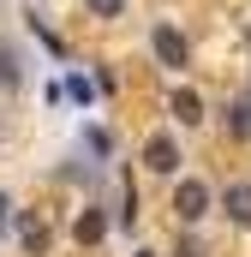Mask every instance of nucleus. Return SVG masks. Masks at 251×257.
<instances>
[{
  "label": "nucleus",
  "instance_id": "nucleus-6",
  "mask_svg": "<svg viewBox=\"0 0 251 257\" xmlns=\"http://www.w3.org/2000/svg\"><path fill=\"white\" fill-rule=\"evenodd\" d=\"M72 233H78V245H96V239L108 233V215H102V209H84V215L72 221Z\"/></svg>",
  "mask_w": 251,
  "mask_h": 257
},
{
  "label": "nucleus",
  "instance_id": "nucleus-1",
  "mask_svg": "<svg viewBox=\"0 0 251 257\" xmlns=\"http://www.w3.org/2000/svg\"><path fill=\"white\" fill-rule=\"evenodd\" d=\"M174 215H180V221H203V215H209V186H203L197 174H186V180L174 186Z\"/></svg>",
  "mask_w": 251,
  "mask_h": 257
},
{
  "label": "nucleus",
  "instance_id": "nucleus-4",
  "mask_svg": "<svg viewBox=\"0 0 251 257\" xmlns=\"http://www.w3.org/2000/svg\"><path fill=\"white\" fill-rule=\"evenodd\" d=\"M221 209H227V221L251 227V186H245V180H233V186L221 192Z\"/></svg>",
  "mask_w": 251,
  "mask_h": 257
},
{
  "label": "nucleus",
  "instance_id": "nucleus-7",
  "mask_svg": "<svg viewBox=\"0 0 251 257\" xmlns=\"http://www.w3.org/2000/svg\"><path fill=\"white\" fill-rule=\"evenodd\" d=\"M18 239H24V251H30V257H42V251H48V221H36V215L18 221Z\"/></svg>",
  "mask_w": 251,
  "mask_h": 257
},
{
  "label": "nucleus",
  "instance_id": "nucleus-8",
  "mask_svg": "<svg viewBox=\"0 0 251 257\" xmlns=\"http://www.w3.org/2000/svg\"><path fill=\"white\" fill-rule=\"evenodd\" d=\"M0 90H18V48L0 42Z\"/></svg>",
  "mask_w": 251,
  "mask_h": 257
},
{
  "label": "nucleus",
  "instance_id": "nucleus-2",
  "mask_svg": "<svg viewBox=\"0 0 251 257\" xmlns=\"http://www.w3.org/2000/svg\"><path fill=\"white\" fill-rule=\"evenodd\" d=\"M144 168H150V174H180V138H174V132H156V138L144 144Z\"/></svg>",
  "mask_w": 251,
  "mask_h": 257
},
{
  "label": "nucleus",
  "instance_id": "nucleus-3",
  "mask_svg": "<svg viewBox=\"0 0 251 257\" xmlns=\"http://www.w3.org/2000/svg\"><path fill=\"white\" fill-rule=\"evenodd\" d=\"M150 48H156V60L162 66H174V72H180V66H186V36H180V30H174V24H156V36H150Z\"/></svg>",
  "mask_w": 251,
  "mask_h": 257
},
{
  "label": "nucleus",
  "instance_id": "nucleus-5",
  "mask_svg": "<svg viewBox=\"0 0 251 257\" xmlns=\"http://www.w3.org/2000/svg\"><path fill=\"white\" fill-rule=\"evenodd\" d=\"M168 114H174L180 126H197V120H203V96L180 84V90H174V102H168Z\"/></svg>",
  "mask_w": 251,
  "mask_h": 257
},
{
  "label": "nucleus",
  "instance_id": "nucleus-9",
  "mask_svg": "<svg viewBox=\"0 0 251 257\" xmlns=\"http://www.w3.org/2000/svg\"><path fill=\"white\" fill-rule=\"evenodd\" d=\"M66 96H72V102H84V108H90V102H96V84H90V78H84V72H72V78H66Z\"/></svg>",
  "mask_w": 251,
  "mask_h": 257
},
{
  "label": "nucleus",
  "instance_id": "nucleus-12",
  "mask_svg": "<svg viewBox=\"0 0 251 257\" xmlns=\"http://www.w3.org/2000/svg\"><path fill=\"white\" fill-rule=\"evenodd\" d=\"M6 221H12V197L0 192V227H6Z\"/></svg>",
  "mask_w": 251,
  "mask_h": 257
},
{
  "label": "nucleus",
  "instance_id": "nucleus-10",
  "mask_svg": "<svg viewBox=\"0 0 251 257\" xmlns=\"http://www.w3.org/2000/svg\"><path fill=\"white\" fill-rule=\"evenodd\" d=\"M227 120H233V132L245 138V132H251V102H233V108H227Z\"/></svg>",
  "mask_w": 251,
  "mask_h": 257
},
{
  "label": "nucleus",
  "instance_id": "nucleus-11",
  "mask_svg": "<svg viewBox=\"0 0 251 257\" xmlns=\"http://www.w3.org/2000/svg\"><path fill=\"white\" fill-rule=\"evenodd\" d=\"M84 6H90L96 18H120V12H126V0H84Z\"/></svg>",
  "mask_w": 251,
  "mask_h": 257
}]
</instances>
